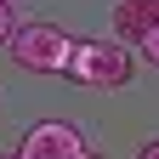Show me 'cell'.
<instances>
[{"instance_id": "8", "label": "cell", "mask_w": 159, "mask_h": 159, "mask_svg": "<svg viewBox=\"0 0 159 159\" xmlns=\"http://www.w3.org/2000/svg\"><path fill=\"white\" fill-rule=\"evenodd\" d=\"M80 159H102V153H91V148H85V153H80Z\"/></svg>"}, {"instance_id": "6", "label": "cell", "mask_w": 159, "mask_h": 159, "mask_svg": "<svg viewBox=\"0 0 159 159\" xmlns=\"http://www.w3.org/2000/svg\"><path fill=\"white\" fill-rule=\"evenodd\" d=\"M17 34V23H11V0H0V46Z\"/></svg>"}, {"instance_id": "5", "label": "cell", "mask_w": 159, "mask_h": 159, "mask_svg": "<svg viewBox=\"0 0 159 159\" xmlns=\"http://www.w3.org/2000/svg\"><path fill=\"white\" fill-rule=\"evenodd\" d=\"M136 46H142V57H148V63H153V68H159V29H148V34H142V40H136Z\"/></svg>"}, {"instance_id": "3", "label": "cell", "mask_w": 159, "mask_h": 159, "mask_svg": "<svg viewBox=\"0 0 159 159\" xmlns=\"http://www.w3.org/2000/svg\"><path fill=\"white\" fill-rule=\"evenodd\" d=\"M17 153H23V159H80V153H85V136H80L68 119H40V125L23 131Z\"/></svg>"}, {"instance_id": "4", "label": "cell", "mask_w": 159, "mask_h": 159, "mask_svg": "<svg viewBox=\"0 0 159 159\" xmlns=\"http://www.w3.org/2000/svg\"><path fill=\"white\" fill-rule=\"evenodd\" d=\"M159 29V0H114V34L119 40H142Z\"/></svg>"}, {"instance_id": "9", "label": "cell", "mask_w": 159, "mask_h": 159, "mask_svg": "<svg viewBox=\"0 0 159 159\" xmlns=\"http://www.w3.org/2000/svg\"><path fill=\"white\" fill-rule=\"evenodd\" d=\"M0 159H23V153H17V148H11V153H0Z\"/></svg>"}, {"instance_id": "2", "label": "cell", "mask_w": 159, "mask_h": 159, "mask_svg": "<svg viewBox=\"0 0 159 159\" xmlns=\"http://www.w3.org/2000/svg\"><path fill=\"white\" fill-rule=\"evenodd\" d=\"M11 46V63L29 68V74H63L68 68V51H74V34L63 23H17V34L6 40Z\"/></svg>"}, {"instance_id": "1", "label": "cell", "mask_w": 159, "mask_h": 159, "mask_svg": "<svg viewBox=\"0 0 159 159\" xmlns=\"http://www.w3.org/2000/svg\"><path fill=\"white\" fill-rule=\"evenodd\" d=\"M136 74V57L125 40H74L68 51V68L63 80H74V85H91V91H114V85H131Z\"/></svg>"}, {"instance_id": "7", "label": "cell", "mask_w": 159, "mask_h": 159, "mask_svg": "<svg viewBox=\"0 0 159 159\" xmlns=\"http://www.w3.org/2000/svg\"><path fill=\"white\" fill-rule=\"evenodd\" d=\"M136 159H159V136H153V142H142V153H136Z\"/></svg>"}]
</instances>
